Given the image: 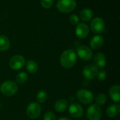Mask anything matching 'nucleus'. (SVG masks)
I'll return each mask as SVG.
<instances>
[{"instance_id": "f257e3e1", "label": "nucleus", "mask_w": 120, "mask_h": 120, "mask_svg": "<svg viewBox=\"0 0 120 120\" xmlns=\"http://www.w3.org/2000/svg\"><path fill=\"white\" fill-rule=\"evenodd\" d=\"M77 54L72 50H67L64 51L60 57L61 65L65 69L72 68L76 63Z\"/></svg>"}, {"instance_id": "f03ea898", "label": "nucleus", "mask_w": 120, "mask_h": 120, "mask_svg": "<svg viewBox=\"0 0 120 120\" xmlns=\"http://www.w3.org/2000/svg\"><path fill=\"white\" fill-rule=\"evenodd\" d=\"M0 91L5 96H13L18 91V86L12 81H6L1 83L0 86Z\"/></svg>"}, {"instance_id": "7ed1b4c3", "label": "nucleus", "mask_w": 120, "mask_h": 120, "mask_svg": "<svg viewBox=\"0 0 120 120\" xmlns=\"http://www.w3.org/2000/svg\"><path fill=\"white\" fill-rule=\"evenodd\" d=\"M56 6L61 13H70L74 11L77 6V1L75 0H58Z\"/></svg>"}, {"instance_id": "20e7f679", "label": "nucleus", "mask_w": 120, "mask_h": 120, "mask_svg": "<svg viewBox=\"0 0 120 120\" xmlns=\"http://www.w3.org/2000/svg\"><path fill=\"white\" fill-rule=\"evenodd\" d=\"M91 30L96 34H101L105 30V21L101 17L94 18L90 24Z\"/></svg>"}, {"instance_id": "39448f33", "label": "nucleus", "mask_w": 120, "mask_h": 120, "mask_svg": "<svg viewBox=\"0 0 120 120\" xmlns=\"http://www.w3.org/2000/svg\"><path fill=\"white\" fill-rule=\"evenodd\" d=\"M77 98L83 104H90L94 100V94L88 90L80 89L77 93Z\"/></svg>"}, {"instance_id": "423d86ee", "label": "nucleus", "mask_w": 120, "mask_h": 120, "mask_svg": "<svg viewBox=\"0 0 120 120\" xmlns=\"http://www.w3.org/2000/svg\"><path fill=\"white\" fill-rule=\"evenodd\" d=\"M41 108L39 104L35 102H32L30 103L26 110L27 116L32 120L38 118L41 114Z\"/></svg>"}, {"instance_id": "0eeeda50", "label": "nucleus", "mask_w": 120, "mask_h": 120, "mask_svg": "<svg viewBox=\"0 0 120 120\" xmlns=\"http://www.w3.org/2000/svg\"><path fill=\"white\" fill-rule=\"evenodd\" d=\"M86 117L89 120H100L102 117V112L100 107L96 104L89 107L86 111Z\"/></svg>"}, {"instance_id": "6e6552de", "label": "nucleus", "mask_w": 120, "mask_h": 120, "mask_svg": "<svg viewBox=\"0 0 120 120\" xmlns=\"http://www.w3.org/2000/svg\"><path fill=\"white\" fill-rule=\"evenodd\" d=\"M25 63V58L19 54L12 57L9 60V66L13 70H20L21 69Z\"/></svg>"}, {"instance_id": "1a4fd4ad", "label": "nucleus", "mask_w": 120, "mask_h": 120, "mask_svg": "<svg viewBox=\"0 0 120 120\" xmlns=\"http://www.w3.org/2000/svg\"><path fill=\"white\" fill-rule=\"evenodd\" d=\"M77 53L79 58L83 60H90L93 57V52L92 50L87 46L81 45L77 50Z\"/></svg>"}, {"instance_id": "9d476101", "label": "nucleus", "mask_w": 120, "mask_h": 120, "mask_svg": "<svg viewBox=\"0 0 120 120\" xmlns=\"http://www.w3.org/2000/svg\"><path fill=\"white\" fill-rule=\"evenodd\" d=\"M98 72V68L94 64H88L83 69V76L86 79L91 80L97 76Z\"/></svg>"}, {"instance_id": "9b49d317", "label": "nucleus", "mask_w": 120, "mask_h": 120, "mask_svg": "<svg viewBox=\"0 0 120 120\" xmlns=\"http://www.w3.org/2000/svg\"><path fill=\"white\" fill-rule=\"evenodd\" d=\"M69 112L72 117L79 118L83 115L84 110L79 103H72L69 107Z\"/></svg>"}, {"instance_id": "f8f14e48", "label": "nucleus", "mask_w": 120, "mask_h": 120, "mask_svg": "<svg viewBox=\"0 0 120 120\" xmlns=\"http://www.w3.org/2000/svg\"><path fill=\"white\" fill-rule=\"evenodd\" d=\"M75 33L79 38L84 39L88 36L89 33V28L84 23H78L75 29Z\"/></svg>"}, {"instance_id": "ddd939ff", "label": "nucleus", "mask_w": 120, "mask_h": 120, "mask_svg": "<svg viewBox=\"0 0 120 120\" xmlns=\"http://www.w3.org/2000/svg\"><path fill=\"white\" fill-rule=\"evenodd\" d=\"M104 43V38L102 35H97L93 37L90 40V46L94 50H98L101 48Z\"/></svg>"}, {"instance_id": "4468645a", "label": "nucleus", "mask_w": 120, "mask_h": 120, "mask_svg": "<svg viewBox=\"0 0 120 120\" xmlns=\"http://www.w3.org/2000/svg\"><path fill=\"white\" fill-rule=\"evenodd\" d=\"M94 62L97 68H103L107 62L105 55L101 52L96 53L94 57Z\"/></svg>"}, {"instance_id": "2eb2a0df", "label": "nucleus", "mask_w": 120, "mask_h": 120, "mask_svg": "<svg viewBox=\"0 0 120 120\" xmlns=\"http://www.w3.org/2000/svg\"><path fill=\"white\" fill-rule=\"evenodd\" d=\"M109 94L112 100L118 103L120 100V87L119 85H114L110 87Z\"/></svg>"}, {"instance_id": "dca6fc26", "label": "nucleus", "mask_w": 120, "mask_h": 120, "mask_svg": "<svg viewBox=\"0 0 120 120\" xmlns=\"http://www.w3.org/2000/svg\"><path fill=\"white\" fill-rule=\"evenodd\" d=\"M94 16V12L91 9L89 8H85L82 10L80 12V16L79 18H81L82 21L84 22H87L89 21Z\"/></svg>"}, {"instance_id": "f3484780", "label": "nucleus", "mask_w": 120, "mask_h": 120, "mask_svg": "<svg viewBox=\"0 0 120 120\" xmlns=\"http://www.w3.org/2000/svg\"><path fill=\"white\" fill-rule=\"evenodd\" d=\"M120 112V106L117 104L110 105L107 109V115L110 117H115L119 115Z\"/></svg>"}, {"instance_id": "a211bd4d", "label": "nucleus", "mask_w": 120, "mask_h": 120, "mask_svg": "<svg viewBox=\"0 0 120 120\" xmlns=\"http://www.w3.org/2000/svg\"><path fill=\"white\" fill-rule=\"evenodd\" d=\"M68 108V102L65 99H60L55 103V110L58 112H62L66 110Z\"/></svg>"}, {"instance_id": "6ab92c4d", "label": "nucleus", "mask_w": 120, "mask_h": 120, "mask_svg": "<svg viewBox=\"0 0 120 120\" xmlns=\"http://www.w3.org/2000/svg\"><path fill=\"white\" fill-rule=\"evenodd\" d=\"M10 47L9 39L5 35H0V51L5 52Z\"/></svg>"}, {"instance_id": "aec40b11", "label": "nucleus", "mask_w": 120, "mask_h": 120, "mask_svg": "<svg viewBox=\"0 0 120 120\" xmlns=\"http://www.w3.org/2000/svg\"><path fill=\"white\" fill-rule=\"evenodd\" d=\"M26 69L30 74H34L38 70L37 64L33 60H29L26 63Z\"/></svg>"}, {"instance_id": "412c9836", "label": "nucleus", "mask_w": 120, "mask_h": 120, "mask_svg": "<svg viewBox=\"0 0 120 120\" xmlns=\"http://www.w3.org/2000/svg\"><path fill=\"white\" fill-rule=\"evenodd\" d=\"M28 79V76L26 73L25 72H20L16 76V82L20 84L25 83Z\"/></svg>"}, {"instance_id": "4be33fe9", "label": "nucleus", "mask_w": 120, "mask_h": 120, "mask_svg": "<svg viewBox=\"0 0 120 120\" xmlns=\"http://www.w3.org/2000/svg\"><path fill=\"white\" fill-rule=\"evenodd\" d=\"M95 101H96V105H103L106 101H107V97L105 94L103 93H100L98 94L96 97V99H95Z\"/></svg>"}, {"instance_id": "5701e85b", "label": "nucleus", "mask_w": 120, "mask_h": 120, "mask_svg": "<svg viewBox=\"0 0 120 120\" xmlns=\"http://www.w3.org/2000/svg\"><path fill=\"white\" fill-rule=\"evenodd\" d=\"M37 100L40 103H44L46 100H47V98H48V95H47V93L44 91H40L37 93Z\"/></svg>"}, {"instance_id": "b1692460", "label": "nucleus", "mask_w": 120, "mask_h": 120, "mask_svg": "<svg viewBox=\"0 0 120 120\" xmlns=\"http://www.w3.org/2000/svg\"><path fill=\"white\" fill-rule=\"evenodd\" d=\"M54 0H40L41 5L44 8H50L53 4Z\"/></svg>"}, {"instance_id": "393cba45", "label": "nucleus", "mask_w": 120, "mask_h": 120, "mask_svg": "<svg viewBox=\"0 0 120 120\" xmlns=\"http://www.w3.org/2000/svg\"><path fill=\"white\" fill-rule=\"evenodd\" d=\"M69 21L72 25H77L79 22V17L76 14H72L69 17Z\"/></svg>"}, {"instance_id": "a878e982", "label": "nucleus", "mask_w": 120, "mask_h": 120, "mask_svg": "<svg viewBox=\"0 0 120 120\" xmlns=\"http://www.w3.org/2000/svg\"><path fill=\"white\" fill-rule=\"evenodd\" d=\"M96 76H97L98 79L100 81H104L105 79V78L107 76V73H106L105 71L101 70V71H100L98 72V74H97Z\"/></svg>"}, {"instance_id": "bb28decb", "label": "nucleus", "mask_w": 120, "mask_h": 120, "mask_svg": "<svg viewBox=\"0 0 120 120\" xmlns=\"http://www.w3.org/2000/svg\"><path fill=\"white\" fill-rule=\"evenodd\" d=\"M44 120H56L55 115L51 112H47L44 115Z\"/></svg>"}, {"instance_id": "cd10ccee", "label": "nucleus", "mask_w": 120, "mask_h": 120, "mask_svg": "<svg viewBox=\"0 0 120 120\" xmlns=\"http://www.w3.org/2000/svg\"><path fill=\"white\" fill-rule=\"evenodd\" d=\"M58 120H70L69 118H68V117H61V118H60Z\"/></svg>"}, {"instance_id": "c85d7f7f", "label": "nucleus", "mask_w": 120, "mask_h": 120, "mask_svg": "<svg viewBox=\"0 0 120 120\" xmlns=\"http://www.w3.org/2000/svg\"><path fill=\"white\" fill-rule=\"evenodd\" d=\"M0 106H1V104H0Z\"/></svg>"}]
</instances>
